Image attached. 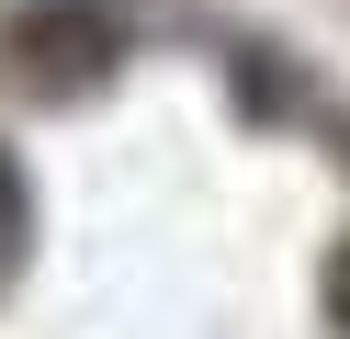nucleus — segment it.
Masks as SVG:
<instances>
[{"label":"nucleus","instance_id":"obj_2","mask_svg":"<svg viewBox=\"0 0 350 339\" xmlns=\"http://www.w3.org/2000/svg\"><path fill=\"white\" fill-rule=\"evenodd\" d=\"M327 328L350 339V249H339V260H327Z\"/></svg>","mask_w":350,"mask_h":339},{"label":"nucleus","instance_id":"obj_1","mask_svg":"<svg viewBox=\"0 0 350 339\" xmlns=\"http://www.w3.org/2000/svg\"><path fill=\"white\" fill-rule=\"evenodd\" d=\"M23 249V170H12V147H0V260Z\"/></svg>","mask_w":350,"mask_h":339}]
</instances>
